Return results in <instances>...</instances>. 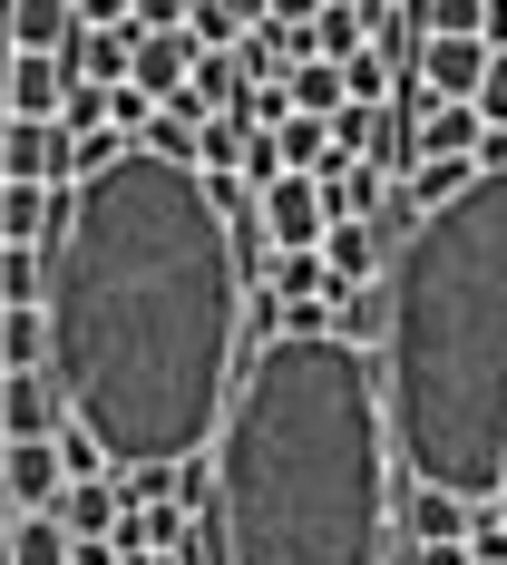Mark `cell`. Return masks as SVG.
I'll return each mask as SVG.
<instances>
[{"label":"cell","mask_w":507,"mask_h":565,"mask_svg":"<svg viewBox=\"0 0 507 565\" xmlns=\"http://www.w3.org/2000/svg\"><path fill=\"white\" fill-rule=\"evenodd\" d=\"M117 565H186V556H117Z\"/></svg>","instance_id":"83f0119b"},{"label":"cell","mask_w":507,"mask_h":565,"mask_svg":"<svg viewBox=\"0 0 507 565\" xmlns=\"http://www.w3.org/2000/svg\"><path fill=\"white\" fill-rule=\"evenodd\" d=\"M59 68L78 78V88H127V68H137V30H78Z\"/></svg>","instance_id":"7c38bea8"},{"label":"cell","mask_w":507,"mask_h":565,"mask_svg":"<svg viewBox=\"0 0 507 565\" xmlns=\"http://www.w3.org/2000/svg\"><path fill=\"white\" fill-rule=\"evenodd\" d=\"M420 98L430 108H478V88H488V50L478 40H420Z\"/></svg>","instance_id":"52a82bcc"},{"label":"cell","mask_w":507,"mask_h":565,"mask_svg":"<svg viewBox=\"0 0 507 565\" xmlns=\"http://www.w3.org/2000/svg\"><path fill=\"white\" fill-rule=\"evenodd\" d=\"M59 108H68V68L0 50V117H59Z\"/></svg>","instance_id":"8fae6325"},{"label":"cell","mask_w":507,"mask_h":565,"mask_svg":"<svg viewBox=\"0 0 507 565\" xmlns=\"http://www.w3.org/2000/svg\"><path fill=\"white\" fill-rule=\"evenodd\" d=\"M381 409L410 488L498 508L507 488V175H478L391 254Z\"/></svg>","instance_id":"3957f363"},{"label":"cell","mask_w":507,"mask_h":565,"mask_svg":"<svg viewBox=\"0 0 507 565\" xmlns=\"http://www.w3.org/2000/svg\"><path fill=\"white\" fill-rule=\"evenodd\" d=\"M0 185H68V127L59 117H0Z\"/></svg>","instance_id":"5b68a950"},{"label":"cell","mask_w":507,"mask_h":565,"mask_svg":"<svg viewBox=\"0 0 507 565\" xmlns=\"http://www.w3.org/2000/svg\"><path fill=\"white\" fill-rule=\"evenodd\" d=\"M391 234H381V215H341L332 234H323V264H332L341 292H361V282H391Z\"/></svg>","instance_id":"ba28073f"},{"label":"cell","mask_w":507,"mask_h":565,"mask_svg":"<svg viewBox=\"0 0 507 565\" xmlns=\"http://www.w3.org/2000/svg\"><path fill=\"white\" fill-rule=\"evenodd\" d=\"M68 498V468H59V439H30V449H0V508L10 516H59Z\"/></svg>","instance_id":"8992f818"},{"label":"cell","mask_w":507,"mask_h":565,"mask_svg":"<svg viewBox=\"0 0 507 565\" xmlns=\"http://www.w3.org/2000/svg\"><path fill=\"white\" fill-rule=\"evenodd\" d=\"M420 157H468V167H478V157H488L478 108H420V127H410V167H420ZM410 167H400V175H410Z\"/></svg>","instance_id":"4fadbf2b"},{"label":"cell","mask_w":507,"mask_h":565,"mask_svg":"<svg viewBox=\"0 0 507 565\" xmlns=\"http://www.w3.org/2000/svg\"><path fill=\"white\" fill-rule=\"evenodd\" d=\"M20 371H50V322L40 312H0V381Z\"/></svg>","instance_id":"d6986e66"},{"label":"cell","mask_w":507,"mask_h":565,"mask_svg":"<svg viewBox=\"0 0 507 565\" xmlns=\"http://www.w3.org/2000/svg\"><path fill=\"white\" fill-rule=\"evenodd\" d=\"M391 516L410 526V546H468V516L478 508H458V498H440V488H400Z\"/></svg>","instance_id":"5bb4252c"},{"label":"cell","mask_w":507,"mask_h":565,"mask_svg":"<svg viewBox=\"0 0 507 565\" xmlns=\"http://www.w3.org/2000/svg\"><path fill=\"white\" fill-rule=\"evenodd\" d=\"M50 381L108 468H186L244 371V254L196 167L127 147L50 244Z\"/></svg>","instance_id":"6da1fadb"},{"label":"cell","mask_w":507,"mask_h":565,"mask_svg":"<svg viewBox=\"0 0 507 565\" xmlns=\"http://www.w3.org/2000/svg\"><path fill=\"white\" fill-rule=\"evenodd\" d=\"M68 40H78V10H68V0H0V50L59 58Z\"/></svg>","instance_id":"9c48e42d"},{"label":"cell","mask_w":507,"mask_h":565,"mask_svg":"<svg viewBox=\"0 0 507 565\" xmlns=\"http://www.w3.org/2000/svg\"><path fill=\"white\" fill-rule=\"evenodd\" d=\"M196 30H157V40H137V68H127V88H137V98H147V108H167L176 88H186V78H196Z\"/></svg>","instance_id":"30bf717a"},{"label":"cell","mask_w":507,"mask_h":565,"mask_svg":"<svg viewBox=\"0 0 507 565\" xmlns=\"http://www.w3.org/2000/svg\"><path fill=\"white\" fill-rule=\"evenodd\" d=\"M391 88H400V68L381 50H361L351 68H341V98H351V108H371V98H391Z\"/></svg>","instance_id":"44dd1931"},{"label":"cell","mask_w":507,"mask_h":565,"mask_svg":"<svg viewBox=\"0 0 507 565\" xmlns=\"http://www.w3.org/2000/svg\"><path fill=\"white\" fill-rule=\"evenodd\" d=\"M478 127H488V137L507 127V58H488V88H478Z\"/></svg>","instance_id":"d4e9b609"},{"label":"cell","mask_w":507,"mask_h":565,"mask_svg":"<svg viewBox=\"0 0 507 565\" xmlns=\"http://www.w3.org/2000/svg\"><path fill=\"white\" fill-rule=\"evenodd\" d=\"M59 526H68V546H88V536H117V488H108V478H68V498H59Z\"/></svg>","instance_id":"2e32d148"},{"label":"cell","mask_w":507,"mask_h":565,"mask_svg":"<svg viewBox=\"0 0 507 565\" xmlns=\"http://www.w3.org/2000/svg\"><path fill=\"white\" fill-rule=\"evenodd\" d=\"M264 292L274 302H341V282L323 254H264Z\"/></svg>","instance_id":"9a60e30c"},{"label":"cell","mask_w":507,"mask_h":565,"mask_svg":"<svg viewBox=\"0 0 507 565\" xmlns=\"http://www.w3.org/2000/svg\"><path fill=\"white\" fill-rule=\"evenodd\" d=\"M361 147H381V127H371V108H341L332 117V157H361Z\"/></svg>","instance_id":"cb8c5ba5"},{"label":"cell","mask_w":507,"mask_h":565,"mask_svg":"<svg viewBox=\"0 0 507 565\" xmlns=\"http://www.w3.org/2000/svg\"><path fill=\"white\" fill-rule=\"evenodd\" d=\"M78 10V30H127V0H68Z\"/></svg>","instance_id":"484cf974"},{"label":"cell","mask_w":507,"mask_h":565,"mask_svg":"<svg viewBox=\"0 0 507 565\" xmlns=\"http://www.w3.org/2000/svg\"><path fill=\"white\" fill-rule=\"evenodd\" d=\"M0 565H68V526L59 516H20L0 536Z\"/></svg>","instance_id":"ffe728a7"},{"label":"cell","mask_w":507,"mask_h":565,"mask_svg":"<svg viewBox=\"0 0 507 565\" xmlns=\"http://www.w3.org/2000/svg\"><path fill=\"white\" fill-rule=\"evenodd\" d=\"M410 565H468V546H410Z\"/></svg>","instance_id":"4316f807"},{"label":"cell","mask_w":507,"mask_h":565,"mask_svg":"<svg viewBox=\"0 0 507 565\" xmlns=\"http://www.w3.org/2000/svg\"><path fill=\"white\" fill-rule=\"evenodd\" d=\"M283 98H293V117H341V108H351L332 58H303V68H283Z\"/></svg>","instance_id":"ac0fdd59"},{"label":"cell","mask_w":507,"mask_h":565,"mask_svg":"<svg viewBox=\"0 0 507 565\" xmlns=\"http://www.w3.org/2000/svg\"><path fill=\"white\" fill-rule=\"evenodd\" d=\"M254 225H264V254H323V234H332V195H323V175H283L254 195Z\"/></svg>","instance_id":"277c9868"},{"label":"cell","mask_w":507,"mask_h":565,"mask_svg":"<svg viewBox=\"0 0 507 565\" xmlns=\"http://www.w3.org/2000/svg\"><path fill=\"white\" fill-rule=\"evenodd\" d=\"M59 468H68V478H108V449H98V439L68 419V429H59Z\"/></svg>","instance_id":"7402d4cb"},{"label":"cell","mask_w":507,"mask_h":565,"mask_svg":"<svg viewBox=\"0 0 507 565\" xmlns=\"http://www.w3.org/2000/svg\"><path fill=\"white\" fill-rule=\"evenodd\" d=\"M468 565H507V526H498V508L468 516Z\"/></svg>","instance_id":"603a6c76"},{"label":"cell","mask_w":507,"mask_h":565,"mask_svg":"<svg viewBox=\"0 0 507 565\" xmlns=\"http://www.w3.org/2000/svg\"><path fill=\"white\" fill-rule=\"evenodd\" d=\"M274 147H283V175H332V117H283L274 127Z\"/></svg>","instance_id":"e0dca14e"},{"label":"cell","mask_w":507,"mask_h":565,"mask_svg":"<svg viewBox=\"0 0 507 565\" xmlns=\"http://www.w3.org/2000/svg\"><path fill=\"white\" fill-rule=\"evenodd\" d=\"M215 526L234 565H381L400 449L381 371L351 341H274L234 371L215 429Z\"/></svg>","instance_id":"7a4b0ae2"},{"label":"cell","mask_w":507,"mask_h":565,"mask_svg":"<svg viewBox=\"0 0 507 565\" xmlns=\"http://www.w3.org/2000/svg\"><path fill=\"white\" fill-rule=\"evenodd\" d=\"M10 526H20V516H10V508H0V536H10Z\"/></svg>","instance_id":"f1b7e54d"}]
</instances>
